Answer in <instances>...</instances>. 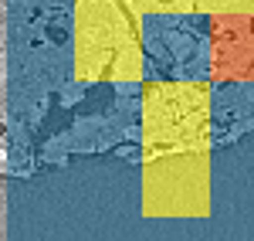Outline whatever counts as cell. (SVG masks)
I'll return each mask as SVG.
<instances>
[{
  "label": "cell",
  "mask_w": 254,
  "mask_h": 241,
  "mask_svg": "<svg viewBox=\"0 0 254 241\" xmlns=\"http://www.w3.org/2000/svg\"><path fill=\"white\" fill-rule=\"evenodd\" d=\"M173 10H210V14H254V0H156Z\"/></svg>",
  "instance_id": "obj_2"
},
{
  "label": "cell",
  "mask_w": 254,
  "mask_h": 241,
  "mask_svg": "<svg viewBox=\"0 0 254 241\" xmlns=\"http://www.w3.org/2000/svg\"><path fill=\"white\" fill-rule=\"evenodd\" d=\"M214 68L220 79L254 81V14H220L214 31Z\"/></svg>",
  "instance_id": "obj_1"
}]
</instances>
